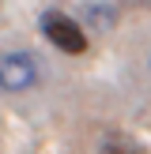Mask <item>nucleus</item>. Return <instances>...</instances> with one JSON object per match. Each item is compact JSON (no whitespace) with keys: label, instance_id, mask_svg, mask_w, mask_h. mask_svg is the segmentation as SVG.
Returning <instances> with one entry per match:
<instances>
[{"label":"nucleus","instance_id":"1","mask_svg":"<svg viewBox=\"0 0 151 154\" xmlns=\"http://www.w3.org/2000/svg\"><path fill=\"white\" fill-rule=\"evenodd\" d=\"M42 83V68L30 53L15 49V53H4L0 57V90L4 94H23V90L38 87Z\"/></svg>","mask_w":151,"mask_h":154},{"label":"nucleus","instance_id":"2","mask_svg":"<svg viewBox=\"0 0 151 154\" xmlns=\"http://www.w3.org/2000/svg\"><path fill=\"white\" fill-rule=\"evenodd\" d=\"M38 26H42V34L49 38V42L57 45L60 53H72V57H79V53L87 49V34H83V26L72 19V15H64V11H42Z\"/></svg>","mask_w":151,"mask_h":154},{"label":"nucleus","instance_id":"3","mask_svg":"<svg viewBox=\"0 0 151 154\" xmlns=\"http://www.w3.org/2000/svg\"><path fill=\"white\" fill-rule=\"evenodd\" d=\"M83 19H87L91 23V26H95V30H113V26H117V8H113V4H87V8H83Z\"/></svg>","mask_w":151,"mask_h":154},{"label":"nucleus","instance_id":"4","mask_svg":"<svg viewBox=\"0 0 151 154\" xmlns=\"http://www.w3.org/2000/svg\"><path fill=\"white\" fill-rule=\"evenodd\" d=\"M102 154H143V143L128 139V135H121V132H110L102 139Z\"/></svg>","mask_w":151,"mask_h":154}]
</instances>
